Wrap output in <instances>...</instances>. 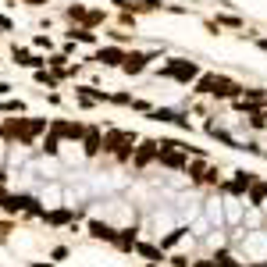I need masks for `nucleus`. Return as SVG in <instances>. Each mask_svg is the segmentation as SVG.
<instances>
[{"label":"nucleus","mask_w":267,"mask_h":267,"mask_svg":"<svg viewBox=\"0 0 267 267\" xmlns=\"http://www.w3.org/2000/svg\"><path fill=\"white\" fill-rule=\"evenodd\" d=\"M146 61H150L146 54H129V57H125V71H129V75H132V71H142Z\"/></svg>","instance_id":"nucleus-2"},{"label":"nucleus","mask_w":267,"mask_h":267,"mask_svg":"<svg viewBox=\"0 0 267 267\" xmlns=\"http://www.w3.org/2000/svg\"><path fill=\"white\" fill-rule=\"evenodd\" d=\"M89 232H93L96 239H111V242L118 239V232H114V228H111L107 221H89Z\"/></svg>","instance_id":"nucleus-1"},{"label":"nucleus","mask_w":267,"mask_h":267,"mask_svg":"<svg viewBox=\"0 0 267 267\" xmlns=\"http://www.w3.org/2000/svg\"><path fill=\"white\" fill-rule=\"evenodd\" d=\"M260 50H264V54H267V39H260Z\"/></svg>","instance_id":"nucleus-8"},{"label":"nucleus","mask_w":267,"mask_h":267,"mask_svg":"<svg viewBox=\"0 0 267 267\" xmlns=\"http://www.w3.org/2000/svg\"><path fill=\"white\" fill-rule=\"evenodd\" d=\"M182 235H186V228H175L171 235H164V239H160V246H175V242H178Z\"/></svg>","instance_id":"nucleus-5"},{"label":"nucleus","mask_w":267,"mask_h":267,"mask_svg":"<svg viewBox=\"0 0 267 267\" xmlns=\"http://www.w3.org/2000/svg\"><path fill=\"white\" fill-rule=\"evenodd\" d=\"M196 267H214V264H207V260H196Z\"/></svg>","instance_id":"nucleus-7"},{"label":"nucleus","mask_w":267,"mask_h":267,"mask_svg":"<svg viewBox=\"0 0 267 267\" xmlns=\"http://www.w3.org/2000/svg\"><path fill=\"white\" fill-rule=\"evenodd\" d=\"M264 196H267V186H257V189L250 193V200H253V203H260V200H264Z\"/></svg>","instance_id":"nucleus-6"},{"label":"nucleus","mask_w":267,"mask_h":267,"mask_svg":"<svg viewBox=\"0 0 267 267\" xmlns=\"http://www.w3.org/2000/svg\"><path fill=\"white\" fill-rule=\"evenodd\" d=\"M96 61H104V65H118V61H121V54H118V50H100V54H96Z\"/></svg>","instance_id":"nucleus-4"},{"label":"nucleus","mask_w":267,"mask_h":267,"mask_svg":"<svg viewBox=\"0 0 267 267\" xmlns=\"http://www.w3.org/2000/svg\"><path fill=\"white\" fill-rule=\"evenodd\" d=\"M153 153H157V142H142V150H139V153H135V164H139V168H142V164H146V160H150V157H153Z\"/></svg>","instance_id":"nucleus-3"}]
</instances>
